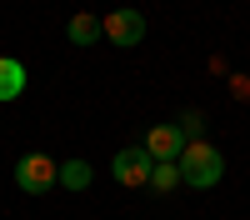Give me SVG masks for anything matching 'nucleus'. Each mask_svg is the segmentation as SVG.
Here are the masks:
<instances>
[{"label": "nucleus", "mask_w": 250, "mask_h": 220, "mask_svg": "<svg viewBox=\"0 0 250 220\" xmlns=\"http://www.w3.org/2000/svg\"><path fill=\"white\" fill-rule=\"evenodd\" d=\"M175 165H180V180L195 185V190L220 185V175H225V160H220V150L210 145V140H185V150L175 155Z\"/></svg>", "instance_id": "nucleus-1"}, {"label": "nucleus", "mask_w": 250, "mask_h": 220, "mask_svg": "<svg viewBox=\"0 0 250 220\" xmlns=\"http://www.w3.org/2000/svg\"><path fill=\"white\" fill-rule=\"evenodd\" d=\"M10 175H15V185L25 190V195H45L55 180H60V165H55L50 155L30 150V155H20V160H15V170H10Z\"/></svg>", "instance_id": "nucleus-2"}, {"label": "nucleus", "mask_w": 250, "mask_h": 220, "mask_svg": "<svg viewBox=\"0 0 250 220\" xmlns=\"http://www.w3.org/2000/svg\"><path fill=\"white\" fill-rule=\"evenodd\" d=\"M150 170H155V160H150V150L145 145H125V150H115V160H110V175L120 180V185H150Z\"/></svg>", "instance_id": "nucleus-3"}, {"label": "nucleus", "mask_w": 250, "mask_h": 220, "mask_svg": "<svg viewBox=\"0 0 250 220\" xmlns=\"http://www.w3.org/2000/svg\"><path fill=\"white\" fill-rule=\"evenodd\" d=\"M100 35H105L110 45L130 50V45L145 40V15L140 10H110V15H100Z\"/></svg>", "instance_id": "nucleus-4"}, {"label": "nucleus", "mask_w": 250, "mask_h": 220, "mask_svg": "<svg viewBox=\"0 0 250 220\" xmlns=\"http://www.w3.org/2000/svg\"><path fill=\"white\" fill-rule=\"evenodd\" d=\"M185 140H190V135H185L180 125H155V130H145L140 145L150 150V160H175V155L185 150Z\"/></svg>", "instance_id": "nucleus-5"}, {"label": "nucleus", "mask_w": 250, "mask_h": 220, "mask_svg": "<svg viewBox=\"0 0 250 220\" xmlns=\"http://www.w3.org/2000/svg\"><path fill=\"white\" fill-rule=\"evenodd\" d=\"M25 90V65L15 55H0V100H15Z\"/></svg>", "instance_id": "nucleus-6"}, {"label": "nucleus", "mask_w": 250, "mask_h": 220, "mask_svg": "<svg viewBox=\"0 0 250 220\" xmlns=\"http://www.w3.org/2000/svg\"><path fill=\"white\" fill-rule=\"evenodd\" d=\"M175 185H185V180H180V165H175V160H155V170H150V190L170 195Z\"/></svg>", "instance_id": "nucleus-7"}, {"label": "nucleus", "mask_w": 250, "mask_h": 220, "mask_svg": "<svg viewBox=\"0 0 250 220\" xmlns=\"http://www.w3.org/2000/svg\"><path fill=\"white\" fill-rule=\"evenodd\" d=\"M65 35L75 40V45H90V40L100 35V20H95L90 10H80V15H70V25H65Z\"/></svg>", "instance_id": "nucleus-8"}, {"label": "nucleus", "mask_w": 250, "mask_h": 220, "mask_svg": "<svg viewBox=\"0 0 250 220\" xmlns=\"http://www.w3.org/2000/svg\"><path fill=\"white\" fill-rule=\"evenodd\" d=\"M60 185L65 190H85L90 185V165L85 160H65V165H60Z\"/></svg>", "instance_id": "nucleus-9"}, {"label": "nucleus", "mask_w": 250, "mask_h": 220, "mask_svg": "<svg viewBox=\"0 0 250 220\" xmlns=\"http://www.w3.org/2000/svg\"><path fill=\"white\" fill-rule=\"evenodd\" d=\"M230 85H235V100H250V80H245V75H235Z\"/></svg>", "instance_id": "nucleus-10"}]
</instances>
